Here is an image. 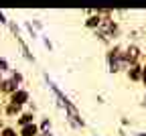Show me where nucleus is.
<instances>
[{"label":"nucleus","instance_id":"f257e3e1","mask_svg":"<svg viewBox=\"0 0 146 136\" xmlns=\"http://www.w3.org/2000/svg\"><path fill=\"white\" fill-rule=\"evenodd\" d=\"M29 100H31V93H29V89H25V87H18L16 91H12V93L8 95V102L14 104V106H18V108H25V106L29 104Z\"/></svg>","mask_w":146,"mask_h":136},{"label":"nucleus","instance_id":"f03ea898","mask_svg":"<svg viewBox=\"0 0 146 136\" xmlns=\"http://www.w3.org/2000/svg\"><path fill=\"white\" fill-rule=\"evenodd\" d=\"M21 85H16V81L12 79V77H2V83H0V95H8L12 93V91H16Z\"/></svg>","mask_w":146,"mask_h":136},{"label":"nucleus","instance_id":"7ed1b4c3","mask_svg":"<svg viewBox=\"0 0 146 136\" xmlns=\"http://www.w3.org/2000/svg\"><path fill=\"white\" fill-rule=\"evenodd\" d=\"M21 112H23V108H18V106L10 104L8 100H6L4 106H2V114L6 116V118H18V116H21Z\"/></svg>","mask_w":146,"mask_h":136},{"label":"nucleus","instance_id":"20e7f679","mask_svg":"<svg viewBox=\"0 0 146 136\" xmlns=\"http://www.w3.org/2000/svg\"><path fill=\"white\" fill-rule=\"evenodd\" d=\"M35 120H36L35 112H31V110H29V112H25V110H23V112H21V116L16 118V126H18V128H23V126H27V124H33Z\"/></svg>","mask_w":146,"mask_h":136},{"label":"nucleus","instance_id":"39448f33","mask_svg":"<svg viewBox=\"0 0 146 136\" xmlns=\"http://www.w3.org/2000/svg\"><path fill=\"white\" fill-rule=\"evenodd\" d=\"M39 134H41V130H39V124L36 122L18 128V136H39Z\"/></svg>","mask_w":146,"mask_h":136},{"label":"nucleus","instance_id":"423d86ee","mask_svg":"<svg viewBox=\"0 0 146 136\" xmlns=\"http://www.w3.org/2000/svg\"><path fill=\"white\" fill-rule=\"evenodd\" d=\"M126 75H128V79H130V81H140V79H142V65H140V63L130 65V67H128V71H126Z\"/></svg>","mask_w":146,"mask_h":136},{"label":"nucleus","instance_id":"0eeeda50","mask_svg":"<svg viewBox=\"0 0 146 136\" xmlns=\"http://www.w3.org/2000/svg\"><path fill=\"white\" fill-rule=\"evenodd\" d=\"M83 25H85L87 29H96V31H98L100 25H102V16H100V14H89V16L85 18Z\"/></svg>","mask_w":146,"mask_h":136},{"label":"nucleus","instance_id":"6e6552de","mask_svg":"<svg viewBox=\"0 0 146 136\" xmlns=\"http://www.w3.org/2000/svg\"><path fill=\"white\" fill-rule=\"evenodd\" d=\"M0 136H18V130L14 126H2L0 128Z\"/></svg>","mask_w":146,"mask_h":136},{"label":"nucleus","instance_id":"1a4fd4ad","mask_svg":"<svg viewBox=\"0 0 146 136\" xmlns=\"http://www.w3.org/2000/svg\"><path fill=\"white\" fill-rule=\"evenodd\" d=\"M12 73H10V77L16 81V85H23V81H25V77H23V73L18 71V69H10Z\"/></svg>","mask_w":146,"mask_h":136},{"label":"nucleus","instance_id":"9d476101","mask_svg":"<svg viewBox=\"0 0 146 136\" xmlns=\"http://www.w3.org/2000/svg\"><path fill=\"white\" fill-rule=\"evenodd\" d=\"M6 71H10V63L6 57H0V75H4Z\"/></svg>","mask_w":146,"mask_h":136},{"label":"nucleus","instance_id":"9b49d317","mask_svg":"<svg viewBox=\"0 0 146 136\" xmlns=\"http://www.w3.org/2000/svg\"><path fill=\"white\" fill-rule=\"evenodd\" d=\"M39 130H41V134H43V132H49V130H51V120H49V118H43L41 124H39Z\"/></svg>","mask_w":146,"mask_h":136},{"label":"nucleus","instance_id":"f8f14e48","mask_svg":"<svg viewBox=\"0 0 146 136\" xmlns=\"http://www.w3.org/2000/svg\"><path fill=\"white\" fill-rule=\"evenodd\" d=\"M142 83H144V87H146V65H142V79H140Z\"/></svg>","mask_w":146,"mask_h":136},{"label":"nucleus","instance_id":"ddd939ff","mask_svg":"<svg viewBox=\"0 0 146 136\" xmlns=\"http://www.w3.org/2000/svg\"><path fill=\"white\" fill-rule=\"evenodd\" d=\"M0 23H2V25H6V23H8V21H6V16H4L2 12H0Z\"/></svg>","mask_w":146,"mask_h":136},{"label":"nucleus","instance_id":"4468645a","mask_svg":"<svg viewBox=\"0 0 146 136\" xmlns=\"http://www.w3.org/2000/svg\"><path fill=\"white\" fill-rule=\"evenodd\" d=\"M39 136H41V134H39Z\"/></svg>","mask_w":146,"mask_h":136}]
</instances>
